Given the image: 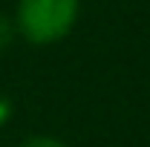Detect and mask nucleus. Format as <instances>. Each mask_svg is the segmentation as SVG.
<instances>
[{
    "mask_svg": "<svg viewBox=\"0 0 150 147\" xmlns=\"http://www.w3.org/2000/svg\"><path fill=\"white\" fill-rule=\"evenodd\" d=\"M18 147H69V144L58 136H49V133H35V136H26Z\"/></svg>",
    "mask_w": 150,
    "mask_h": 147,
    "instance_id": "nucleus-2",
    "label": "nucleus"
},
{
    "mask_svg": "<svg viewBox=\"0 0 150 147\" xmlns=\"http://www.w3.org/2000/svg\"><path fill=\"white\" fill-rule=\"evenodd\" d=\"M81 18V0H18L15 32L32 46H55L72 35Z\"/></svg>",
    "mask_w": 150,
    "mask_h": 147,
    "instance_id": "nucleus-1",
    "label": "nucleus"
},
{
    "mask_svg": "<svg viewBox=\"0 0 150 147\" xmlns=\"http://www.w3.org/2000/svg\"><path fill=\"white\" fill-rule=\"evenodd\" d=\"M15 35H18V32H15V23H12V18H6V15L0 12V52H3L9 43H12V37H15Z\"/></svg>",
    "mask_w": 150,
    "mask_h": 147,
    "instance_id": "nucleus-3",
    "label": "nucleus"
},
{
    "mask_svg": "<svg viewBox=\"0 0 150 147\" xmlns=\"http://www.w3.org/2000/svg\"><path fill=\"white\" fill-rule=\"evenodd\" d=\"M6 118H9V104H6V101H0V124H3Z\"/></svg>",
    "mask_w": 150,
    "mask_h": 147,
    "instance_id": "nucleus-4",
    "label": "nucleus"
}]
</instances>
